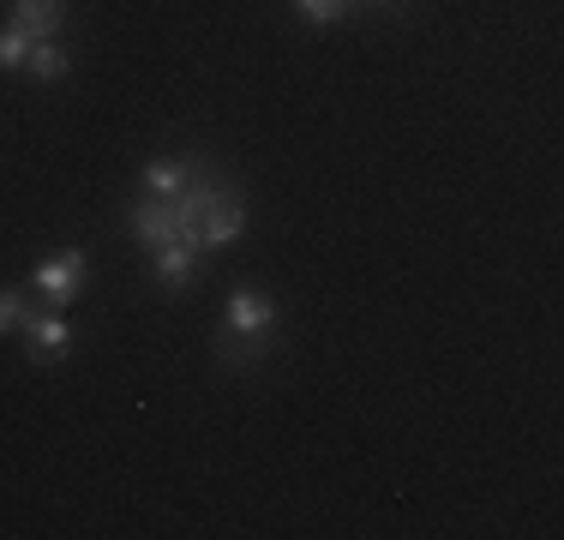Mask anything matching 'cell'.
Listing matches in <instances>:
<instances>
[{
	"label": "cell",
	"mask_w": 564,
	"mask_h": 540,
	"mask_svg": "<svg viewBox=\"0 0 564 540\" xmlns=\"http://www.w3.org/2000/svg\"><path fill=\"white\" fill-rule=\"evenodd\" d=\"M228 198H240V186L228 181L217 162L198 156V174H193V181H186L174 198H139L127 216H132V235H139L144 252L174 247V240L205 252V223H210V210L228 205Z\"/></svg>",
	"instance_id": "obj_1"
},
{
	"label": "cell",
	"mask_w": 564,
	"mask_h": 540,
	"mask_svg": "<svg viewBox=\"0 0 564 540\" xmlns=\"http://www.w3.org/2000/svg\"><path fill=\"white\" fill-rule=\"evenodd\" d=\"M85 277H90V259L78 247H66V252H55V259H43L31 270V289L61 313V306H73L78 294H85Z\"/></svg>",
	"instance_id": "obj_2"
},
{
	"label": "cell",
	"mask_w": 564,
	"mask_h": 540,
	"mask_svg": "<svg viewBox=\"0 0 564 540\" xmlns=\"http://www.w3.org/2000/svg\"><path fill=\"white\" fill-rule=\"evenodd\" d=\"M282 324V306L271 301V294L259 289H235L223 306V331H276Z\"/></svg>",
	"instance_id": "obj_3"
},
{
	"label": "cell",
	"mask_w": 564,
	"mask_h": 540,
	"mask_svg": "<svg viewBox=\"0 0 564 540\" xmlns=\"http://www.w3.org/2000/svg\"><path fill=\"white\" fill-rule=\"evenodd\" d=\"M24 348H31V360H61L66 348H73V324H66L55 306H48V313H31L24 318Z\"/></svg>",
	"instance_id": "obj_4"
},
{
	"label": "cell",
	"mask_w": 564,
	"mask_h": 540,
	"mask_svg": "<svg viewBox=\"0 0 564 540\" xmlns=\"http://www.w3.org/2000/svg\"><path fill=\"white\" fill-rule=\"evenodd\" d=\"M276 348L271 331H217V367L240 372V367H259L264 355Z\"/></svg>",
	"instance_id": "obj_5"
},
{
	"label": "cell",
	"mask_w": 564,
	"mask_h": 540,
	"mask_svg": "<svg viewBox=\"0 0 564 540\" xmlns=\"http://www.w3.org/2000/svg\"><path fill=\"white\" fill-rule=\"evenodd\" d=\"M193 174H198V156H156L139 169V193L144 198H174Z\"/></svg>",
	"instance_id": "obj_6"
},
{
	"label": "cell",
	"mask_w": 564,
	"mask_h": 540,
	"mask_svg": "<svg viewBox=\"0 0 564 540\" xmlns=\"http://www.w3.org/2000/svg\"><path fill=\"white\" fill-rule=\"evenodd\" d=\"M151 259H156V282H163V289H193L198 270H205V252L181 247V240H174V247H156Z\"/></svg>",
	"instance_id": "obj_7"
},
{
	"label": "cell",
	"mask_w": 564,
	"mask_h": 540,
	"mask_svg": "<svg viewBox=\"0 0 564 540\" xmlns=\"http://www.w3.org/2000/svg\"><path fill=\"white\" fill-rule=\"evenodd\" d=\"M61 19H66L61 0H12V24H19L31 43H48V36L61 31Z\"/></svg>",
	"instance_id": "obj_8"
},
{
	"label": "cell",
	"mask_w": 564,
	"mask_h": 540,
	"mask_svg": "<svg viewBox=\"0 0 564 540\" xmlns=\"http://www.w3.org/2000/svg\"><path fill=\"white\" fill-rule=\"evenodd\" d=\"M24 73L31 78H43V85H61L66 78V48L48 36V43H31V61H24Z\"/></svg>",
	"instance_id": "obj_9"
},
{
	"label": "cell",
	"mask_w": 564,
	"mask_h": 540,
	"mask_svg": "<svg viewBox=\"0 0 564 540\" xmlns=\"http://www.w3.org/2000/svg\"><path fill=\"white\" fill-rule=\"evenodd\" d=\"M36 306H31V294L24 289H0V336L7 331H24V318H31Z\"/></svg>",
	"instance_id": "obj_10"
},
{
	"label": "cell",
	"mask_w": 564,
	"mask_h": 540,
	"mask_svg": "<svg viewBox=\"0 0 564 540\" xmlns=\"http://www.w3.org/2000/svg\"><path fill=\"white\" fill-rule=\"evenodd\" d=\"M24 61H31V36H24L19 24H7V31H0V66L12 73V66H24Z\"/></svg>",
	"instance_id": "obj_11"
},
{
	"label": "cell",
	"mask_w": 564,
	"mask_h": 540,
	"mask_svg": "<svg viewBox=\"0 0 564 540\" xmlns=\"http://www.w3.org/2000/svg\"><path fill=\"white\" fill-rule=\"evenodd\" d=\"M294 7H301L313 24H337L343 12H348V0H294Z\"/></svg>",
	"instance_id": "obj_12"
}]
</instances>
